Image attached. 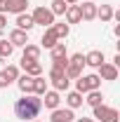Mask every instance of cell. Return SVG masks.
Returning a JSON list of instances; mask_svg holds the SVG:
<instances>
[{
	"label": "cell",
	"mask_w": 120,
	"mask_h": 122,
	"mask_svg": "<svg viewBox=\"0 0 120 122\" xmlns=\"http://www.w3.org/2000/svg\"><path fill=\"white\" fill-rule=\"evenodd\" d=\"M66 63H68V56H61V59H52V68H57V71H64V73H66Z\"/></svg>",
	"instance_id": "cell-29"
},
{
	"label": "cell",
	"mask_w": 120,
	"mask_h": 122,
	"mask_svg": "<svg viewBox=\"0 0 120 122\" xmlns=\"http://www.w3.org/2000/svg\"><path fill=\"white\" fill-rule=\"evenodd\" d=\"M7 26V19H5V14H0V28H5Z\"/></svg>",
	"instance_id": "cell-32"
},
{
	"label": "cell",
	"mask_w": 120,
	"mask_h": 122,
	"mask_svg": "<svg viewBox=\"0 0 120 122\" xmlns=\"http://www.w3.org/2000/svg\"><path fill=\"white\" fill-rule=\"evenodd\" d=\"M40 110H43V101L35 94H24L21 99H16V103H14V115L19 120H24V122L35 120L40 115Z\"/></svg>",
	"instance_id": "cell-1"
},
{
	"label": "cell",
	"mask_w": 120,
	"mask_h": 122,
	"mask_svg": "<svg viewBox=\"0 0 120 122\" xmlns=\"http://www.w3.org/2000/svg\"><path fill=\"white\" fill-rule=\"evenodd\" d=\"M28 7V0H7V12H14V14H24Z\"/></svg>",
	"instance_id": "cell-15"
},
{
	"label": "cell",
	"mask_w": 120,
	"mask_h": 122,
	"mask_svg": "<svg viewBox=\"0 0 120 122\" xmlns=\"http://www.w3.org/2000/svg\"><path fill=\"white\" fill-rule=\"evenodd\" d=\"M40 42H43V47H47V49H52V47L59 42V38L54 35L52 26H49V28H45V33H43V40H40Z\"/></svg>",
	"instance_id": "cell-17"
},
{
	"label": "cell",
	"mask_w": 120,
	"mask_h": 122,
	"mask_svg": "<svg viewBox=\"0 0 120 122\" xmlns=\"http://www.w3.org/2000/svg\"><path fill=\"white\" fill-rule=\"evenodd\" d=\"M68 77L66 75H61V77H57V80H52V85H54V92H66L68 89Z\"/></svg>",
	"instance_id": "cell-26"
},
{
	"label": "cell",
	"mask_w": 120,
	"mask_h": 122,
	"mask_svg": "<svg viewBox=\"0 0 120 122\" xmlns=\"http://www.w3.org/2000/svg\"><path fill=\"white\" fill-rule=\"evenodd\" d=\"M45 92H47V80L43 75L33 77V94H35V96H43Z\"/></svg>",
	"instance_id": "cell-21"
},
{
	"label": "cell",
	"mask_w": 120,
	"mask_h": 122,
	"mask_svg": "<svg viewBox=\"0 0 120 122\" xmlns=\"http://www.w3.org/2000/svg\"><path fill=\"white\" fill-rule=\"evenodd\" d=\"M66 103H68V108L73 110V108H80L85 101H82V94L80 92H68L66 94Z\"/></svg>",
	"instance_id": "cell-19"
},
{
	"label": "cell",
	"mask_w": 120,
	"mask_h": 122,
	"mask_svg": "<svg viewBox=\"0 0 120 122\" xmlns=\"http://www.w3.org/2000/svg\"><path fill=\"white\" fill-rule=\"evenodd\" d=\"M75 122H94V120H92V117H78Z\"/></svg>",
	"instance_id": "cell-33"
},
{
	"label": "cell",
	"mask_w": 120,
	"mask_h": 122,
	"mask_svg": "<svg viewBox=\"0 0 120 122\" xmlns=\"http://www.w3.org/2000/svg\"><path fill=\"white\" fill-rule=\"evenodd\" d=\"M61 56H68V52H66V45L59 40L57 45L52 47V59H61Z\"/></svg>",
	"instance_id": "cell-25"
},
{
	"label": "cell",
	"mask_w": 120,
	"mask_h": 122,
	"mask_svg": "<svg viewBox=\"0 0 120 122\" xmlns=\"http://www.w3.org/2000/svg\"><path fill=\"white\" fill-rule=\"evenodd\" d=\"M66 7H68V5H66L64 0H52V7H49V12L57 16V14H64V12H66Z\"/></svg>",
	"instance_id": "cell-27"
},
{
	"label": "cell",
	"mask_w": 120,
	"mask_h": 122,
	"mask_svg": "<svg viewBox=\"0 0 120 122\" xmlns=\"http://www.w3.org/2000/svg\"><path fill=\"white\" fill-rule=\"evenodd\" d=\"M104 61H106V59H104V52H101V49H92V52L85 54V63L92 66V68H99Z\"/></svg>",
	"instance_id": "cell-12"
},
{
	"label": "cell",
	"mask_w": 120,
	"mask_h": 122,
	"mask_svg": "<svg viewBox=\"0 0 120 122\" xmlns=\"http://www.w3.org/2000/svg\"><path fill=\"white\" fill-rule=\"evenodd\" d=\"M52 30H54V35H57L59 40H64V38L71 33V26H68V24H52Z\"/></svg>",
	"instance_id": "cell-23"
},
{
	"label": "cell",
	"mask_w": 120,
	"mask_h": 122,
	"mask_svg": "<svg viewBox=\"0 0 120 122\" xmlns=\"http://www.w3.org/2000/svg\"><path fill=\"white\" fill-rule=\"evenodd\" d=\"M113 7L111 5H101V7H97V19H101V21H111L113 19Z\"/></svg>",
	"instance_id": "cell-22"
},
{
	"label": "cell",
	"mask_w": 120,
	"mask_h": 122,
	"mask_svg": "<svg viewBox=\"0 0 120 122\" xmlns=\"http://www.w3.org/2000/svg\"><path fill=\"white\" fill-rule=\"evenodd\" d=\"M82 101H85V103H87V106H99V103H104V94H101V92L99 89H94V92H87V99H82Z\"/></svg>",
	"instance_id": "cell-20"
},
{
	"label": "cell",
	"mask_w": 120,
	"mask_h": 122,
	"mask_svg": "<svg viewBox=\"0 0 120 122\" xmlns=\"http://www.w3.org/2000/svg\"><path fill=\"white\" fill-rule=\"evenodd\" d=\"M16 87L24 92V94H33V77L26 75V73L19 75V77H16Z\"/></svg>",
	"instance_id": "cell-14"
},
{
	"label": "cell",
	"mask_w": 120,
	"mask_h": 122,
	"mask_svg": "<svg viewBox=\"0 0 120 122\" xmlns=\"http://www.w3.org/2000/svg\"><path fill=\"white\" fill-rule=\"evenodd\" d=\"M21 59L40 61V47H38V45H24V56H21Z\"/></svg>",
	"instance_id": "cell-18"
},
{
	"label": "cell",
	"mask_w": 120,
	"mask_h": 122,
	"mask_svg": "<svg viewBox=\"0 0 120 122\" xmlns=\"http://www.w3.org/2000/svg\"><path fill=\"white\" fill-rule=\"evenodd\" d=\"M75 115L71 108H54L52 110V117H49V122H73Z\"/></svg>",
	"instance_id": "cell-8"
},
{
	"label": "cell",
	"mask_w": 120,
	"mask_h": 122,
	"mask_svg": "<svg viewBox=\"0 0 120 122\" xmlns=\"http://www.w3.org/2000/svg\"><path fill=\"white\" fill-rule=\"evenodd\" d=\"M64 2H66V5H75L78 0H64Z\"/></svg>",
	"instance_id": "cell-34"
},
{
	"label": "cell",
	"mask_w": 120,
	"mask_h": 122,
	"mask_svg": "<svg viewBox=\"0 0 120 122\" xmlns=\"http://www.w3.org/2000/svg\"><path fill=\"white\" fill-rule=\"evenodd\" d=\"M92 117H97L99 122H118L120 113H118V108H111V106H106V103H99V106L92 108Z\"/></svg>",
	"instance_id": "cell-2"
},
{
	"label": "cell",
	"mask_w": 120,
	"mask_h": 122,
	"mask_svg": "<svg viewBox=\"0 0 120 122\" xmlns=\"http://www.w3.org/2000/svg\"><path fill=\"white\" fill-rule=\"evenodd\" d=\"M33 26H35V24H33L31 14H26V12H24V14H16V28L19 30H26V33H28Z\"/></svg>",
	"instance_id": "cell-16"
},
{
	"label": "cell",
	"mask_w": 120,
	"mask_h": 122,
	"mask_svg": "<svg viewBox=\"0 0 120 122\" xmlns=\"http://www.w3.org/2000/svg\"><path fill=\"white\" fill-rule=\"evenodd\" d=\"M99 77H101V80H111V82H113V80H118V66H113V63H101V66H99Z\"/></svg>",
	"instance_id": "cell-10"
},
{
	"label": "cell",
	"mask_w": 120,
	"mask_h": 122,
	"mask_svg": "<svg viewBox=\"0 0 120 122\" xmlns=\"http://www.w3.org/2000/svg\"><path fill=\"white\" fill-rule=\"evenodd\" d=\"M82 66H85V56L78 52V54H73L71 59H68V63H66V77L68 80H78V77L82 75Z\"/></svg>",
	"instance_id": "cell-4"
},
{
	"label": "cell",
	"mask_w": 120,
	"mask_h": 122,
	"mask_svg": "<svg viewBox=\"0 0 120 122\" xmlns=\"http://www.w3.org/2000/svg\"><path fill=\"white\" fill-rule=\"evenodd\" d=\"M2 71H5V75L10 77V80H12V82H14L16 77H19V68H16L14 63H10V66H7V68H2Z\"/></svg>",
	"instance_id": "cell-28"
},
{
	"label": "cell",
	"mask_w": 120,
	"mask_h": 122,
	"mask_svg": "<svg viewBox=\"0 0 120 122\" xmlns=\"http://www.w3.org/2000/svg\"><path fill=\"white\" fill-rule=\"evenodd\" d=\"M80 7V19L82 21H94L97 19V7L99 5H94L92 0H82V5H78Z\"/></svg>",
	"instance_id": "cell-6"
},
{
	"label": "cell",
	"mask_w": 120,
	"mask_h": 122,
	"mask_svg": "<svg viewBox=\"0 0 120 122\" xmlns=\"http://www.w3.org/2000/svg\"><path fill=\"white\" fill-rule=\"evenodd\" d=\"M21 68H24V73L31 77H38L43 75V66H40V61H28V59H21Z\"/></svg>",
	"instance_id": "cell-9"
},
{
	"label": "cell",
	"mask_w": 120,
	"mask_h": 122,
	"mask_svg": "<svg viewBox=\"0 0 120 122\" xmlns=\"http://www.w3.org/2000/svg\"><path fill=\"white\" fill-rule=\"evenodd\" d=\"M12 85V80L5 75V71H0V89H5V87H10Z\"/></svg>",
	"instance_id": "cell-30"
},
{
	"label": "cell",
	"mask_w": 120,
	"mask_h": 122,
	"mask_svg": "<svg viewBox=\"0 0 120 122\" xmlns=\"http://www.w3.org/2000/svg\"><path fill=\"white\" fill-rule=\"evenodd\" d=\"M31 19H33L35 26H45V28H49V26L54 24V14H52L47 7H35L33 14H31Z\"/></svg>",
	"instance_id": "cell-5"
},
{
	"label": "cell",
	"mask_w": 120,
	"mask_h": 122,
	"mask_svg": "<svg viewBox=\"0 0 120 122\" xmlns=\"http://www.w3.org/2000/svg\"><path fill=\"white\" fill-rule=\"evenodd\" d=\"M10 45H12V47H24V45H28V33H26V30L14 28L12 33H10Z\"/></svg>",
	"instance_id": "cell-11"
},
{
	"label": "cell",
	"mask_w": 120,
	"mask_h": 122,
	"mask_svg": "<svg viewBox=\"0 0 120 122\" xmlns=\"http://www.w3.org/2000/svg\"><path fill=\"white\" fill-rule=\"evenodd\" d=\"M31 122H40V120H31Z\"/></svg>",
	"instance_id": "cell-35"
},
{
	"label": "cell",
	"mask_w": 120,
	"mask_h": 122,
	"mask_svg": "<svg viewBox=\"0 0 120 122\" xmlns=\"http://www.w3.org/2000/svg\"><path fill=\"white\" fill-rule=\"evenodd\" d=\"M7 12V0H0V14Z\"/></svg>",
	"instance_id": "cell-31"
},
{
	"label": "cell",
	"mask_w": 120,
	"mask_h": 122,
	"mask_svg": "<svg viewBox=\"0 0 120 122\" xmlns=\"http://www.w3.org/2000/svg\"><path fill=\"white\" fill-rule=\"evenodd\" d=\"M101 87V77L99 75H80L75 80V92H80V94H87V92H94Z\"/></svg>",
	"instance_id": "cell-3"
},
{
	"label": "cell",
	"mask_w": 120,
	"mask_h": 122,
	"mask_svg": "<svg viewBox=\"0 0 120 122\" xmlns=\"http://www.w3.org/2000/svg\"><path fill=\"white\" fill-rule=\"evenodd\" d=\"M40 101H43V106L45 108H49V110H54V108H59V103H61V96H59V92H49L47 89L43 96H40Z\"/></svg>",
	"instance_id": "cell-7"
},
{
	"label": "cell",
	"mask_w": 120,
	"mask_h": 122,
	"mask_svg": "<svg viewBox=\"0 0 120 122\" xmlns=\"http://www.w3.org/2000/svg\"><path fill=\"white\" fill-rule=\"evenodd\" d=\"M12 52H14V47L10 45V40H2V38H0V59L12 56Z\"/></svg>",
	"instance_id": "cell-24"
},
{
	"label": "cell",
	"mask_w": 120,
	"mask_h": 122,
	"mask_svg": "<svg viewBox=\"0 0 120 122\" xmlns=\"http://www.w3.org/2000/svg\"><path fill=\"white\" fill-rule=\"evenodd\" d=\"M64 14H66V24H68V26H71V24H80V21H82V19H80V7H78V5H68Z\"/></svg>",
	"instance_id": "cell-13"
}]
</instances>
